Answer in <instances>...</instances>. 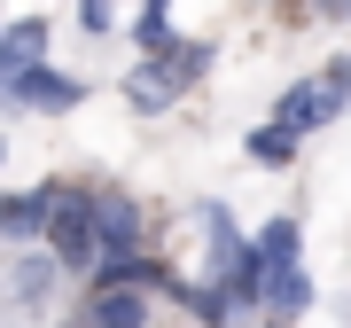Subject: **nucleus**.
Returning <instances> with one entry per match:
<instances>
[{
    "label": "nucleus",
    "mask_w": 351,
    "mask_h": 328,
    "mask_svg": "<svg viewBox=\"0 0 351 328\" xmlns=\"http://www.w3.org/2000/svg\"><path fill=\"white\" fill-rule=\"evenodd\" d=\"M265 328H281V320H274V313H265Z\"/></svg>",
    "instance_id": "obj_19"
},
{
    "label": "nucleus",
    "mask_w": 351,
    "mask_h": 328,
    "mask_svg": "<svg viewBox=\"0 0 351 328\" xmlns=\"http://www.w3.org/2000/svg\"><path fill=\"white\" fill-rule=\"evenodd\" d=\"M180 305H188V313H195L203 328H226V320L242 313V305H234V297L219 290V281H188V297H180Z\"/></svg>",
    "instance_id": "obj_13"
},
{
    "label": "nucleus",
    "mask_w": 351,
    "mask_h": 328,
    "mask_svg": "<svg viewBox=\"0 0 351 328\" xmlns=\"http://www.w3.org/2000/svg\"><path fill=\"white\" fill-rule=\"evenodd\" d=\"M304 305H313V274H304V266H265V281H258V313L297 320Z\"/></svg>",
    "instance_id": "obj_7"
},
{
    "label": "nucleus",
    "mask_w": 351,
    "mask_h": 328,
    "mask_svg": "<svg viewBox=\"0 0 351 328\" xmlns=\"http://www.w3.org/2000/svg\"><path fill=\"white\" fill-rule=\"evenodd\" d=\"M180 94H188V86H180V78H172V63H164V55H141V63H133V78H125V102H133L141 117L172 110Z\"/></svg>",
    "instance_id": "obj_6"
},
{
    "label": "nucleus",
    "mask_w": 351,
    "mask_h": 328,
    "mask_svg": "<svg viewBox=\"0 0 351 328\" xmlns=\"http://www.w3.org/2000/svg\"><path fill=\"white\" fill-rule=\"evenodd\" d=\"M164 63H172L180 86H195V78L211 71V39H172V47H164Z\"/></svg>",
    "instance_id": "obj_15"
},
{
    "label": "nucleus",
    "mask_w": 351,
    "mask_h": 328,
    "mask_svg": "<svg viewBox=\"0 0 351 328\" xmlns=\"http://www.w3.org/2000/svg\"><path fill=\"white\" fill-rule=\"evenodd\" d=\"M78 328H149V290H133V281H101V290H86Z\"/></svg>",
    "instance_id": "obj_4"
},
{
    "label": "nucleus",
    "mask_w": 351,
    "mask_h": 328,
    "mask_svg": "<svg viewBox=\"0 0 351 328\" xmlns=\"http://www.w3.org/2000/svg\"><path fill=\"white\" fill-rule=\"evenodd\" d=\"M0 156H8V141H0Z\"/></svg>",
    "instance_id": "obj_20"
},
{
    "label": "nucleus",
    "mask_w": 351,
    "mask_h": 328,
    "mask_svg": "<svg viewBox=\"0 0 351 328\" xmlns=\"http://www.w3.org/2000/svg\"><path fill=\"white\" fill-rule=\"evenodd\" d=\"M55 196H63V180H39V188H24V196H0V242H32V235H47Z\"/></svg>",
    "instance_id": "obj_5"
},
{
    "label": "nucleus",
    "mask_w": 351,
    "mask_h": 328,
    "mask_svg": "<svg viewBox=\"0 0 351 328\" xmlns=\"http://www.w3.org/2000/svg\"><path fill=\"white\" fill-rule=\"evenodd\" d=\"M250 242H258V258H265V266H304V227H297L289 211H281V219H265Z\"/></svg>",
    "instance_id": "obj_11"
},
{
    "label": "nucleus",
    "mask_w": 351,
    "mask_h": 328,
    "mask_svg": "<svg viewBox=\"0 0 351 328\" xmlns=\"http://www.w3.org/2000/svg\"><path fill=\"white\" fill-rule=\"evenodd\" d=\"M94 235H101V250H141V203L133 196H94Z\"/></svg>",
    "instance_id": "obj_9"
},
{
    "label": "nucleus",
    "mask_w": 351,
    "mask_h": 328,
    "mask_svg": "<svg viewBox=\"0 0 351 328\" xmlns=\"http://www.w3.org/2000/svg\"><path fill=\"white\" fill-rule=\"evenodd\" d=\"M86 102V78H63L47 63H24L16 78H0V110H78Z\"/></svg>",
    "instance_id": "obj_3"
},
{
    "label": "nucleus",
    "mask_w": 351,
    "mask_h": 328,
    "mask_svg": "<svg viewBox=\"0 0 351 328\" xmlns=\"http://www.w3.org/2000/svg\"><path fill=\"white\" fill-rule=\"evenodd\" d=\"M203 242H211V266H203V274L219 281L226 297L242 305V313H258V281H265V258H258V242L234 227V211H226V203H203Z\"/></svg>",
    "instance_id": "obj_1"
},
{
    "label": "nucleus",
    "mask_w": 351,
    "mask_h": 328,
    "mask_svg": "<svg viewBox=\"0 0 351 328\" xmlns=\"http://www.w3.org/2000/svg\"><path fill=\"white\" fill-rule=\"evenodd\" d=\"M78 24H86V32H110L117 16H110V0H78Z\"/></svg>",
    "instance_id": "obj_16"
},
{
    "label": "nucleus",
    "mask_w": 351,
    "mask_h": 328,
    "mask_svg": "<svg viewBox=\"0 0 351 328\" xmlns=\"http://www.w3.org/2000/svg\"><path fill=\"white\" fill-rule=\"evenodd\" d=\"M328 94H336L343 110H351V63H336V71H328Z\"/></svg>",
    "instance_id": "obj_17"
},
{
    "label": "nucleus",
    "mask_w": 351,
    "mask_h": 328,
    "mask_svg": "<svg viewBox=\"0 0 351 328\" xmlns=\"http://www.w3.org/2000/svg\"><path fill=\"white\" fill-rule=\"evenodd\" d=\"M133 47H141V55H164V47H172V8H164V0H141V16H133Z\"/></svg>",
    "instance_id": "obj_14"
},
{
    "label": "nucleus",
    "mask_w": 351,
    "mask_h": 328,
    "mask_svg": "<svg viewBox=\"0 0 351 328\" xmlns=\"http://www.w3.org/2000/svg\"><path fill=\"white\" fill-rule=\"evenodd\" d=\"M297 126H281V117H265V126H250V133H242V156H250V164H289V156H297Z\"/></svg>",
    "instance_id": "obj_10"
},
{
    "label": "nucleus",
    "mask_w": 351,
    "mask_h": 328,
    "mask_svg": "<svg viewBox=\"0 0 351 328\" xmlns=\"http://www.w3.org/2000/svg\"><path fill=\"white\" fill-rule=\"evenodd\" d=\"M39 47H47V24H39V16H16V32H0V78L39 63Z\"/></svg>",
    "instance_id": "obj_12"
},
{
    "label": "nucleus",
    "mask_w": 351,
    "mask_h": 328,
    "mask_svg": "<svg viewBox=\"0 0 351 328\" xmlns=\"http://www.w3.org/2000/svg\"><path fill=\"white\" fill-rule=\"evenodd\" d=\"M47 250L63 274H94V258H101V235H94V196H55V219H47Z\"/></svg>",
    "instance_id": "obj_2"
},
{
    "label": "nucleus",
    "mask_w": 351,
    "mask_h": 328,
    "mask_svg": "<svg viewBox=\"0 0 351 328\" xmlns=\"http://www.w3.org/2000/svg\"><path fill=\"white\" fill-rule=\"evenodd\" d=\"M336 110H343V102L328 94V78H297V86L281 94V110H274V117H281V126H297V133H320Z\"/></svg>",
    "instance_id": "obj_8"
},
{
    "label": "nucleus",
    "mask_w": 351,
    "mask_h": 328,
    "mask_svg": "<svg viewBox=\"0 0 351 328\" xmlns=\"http://www.w3.org/2000/svg\"><path fill=\"white\" fill-rule=\"evenodd\" d=\"M320 16H351V0H320Z\"/></svg>",
    "instance_id": "obj_18"
}]
</instances>
